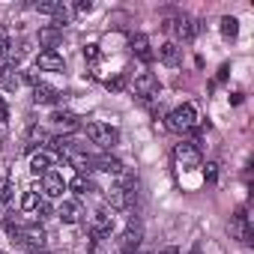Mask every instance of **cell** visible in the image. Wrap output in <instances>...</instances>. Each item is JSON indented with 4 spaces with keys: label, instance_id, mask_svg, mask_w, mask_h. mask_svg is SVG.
Returning <instances> with one entry per match:
<instances>
[{
    "label": "cell",
    "instance_id": "6da1fadb",
    "mask_svg": "<svg viewBox=\"0 0 254 254\" xmlns=\"http://www.w3.org/2000/svg\"><path fill=\"white\" fill-rule=\"evenodd\" d=\"M194 126H197V111H194V105H189V102L177 105V108L168 114V129H171V132H177V135L191 132Z\"/></svg>",
    "mask_w": 254,
    "mask_h": 254
},
{
    "label": "cell",
    "instance_id": "2e32d148",
    "mask_svg": "<svg viewBox=\"0 0 254 254\" xmlns=\"http://www.w3.org/2000/svg\"><path fill=\"white\" fill-rule=\"evenodd\" d=\"M0 87L9 93H15L21 87V75L15 72V66H0Z\"/></svg>",
    "mask_w": 254,
    "mask_h": 254
},
{
    "label": "cell",
    "instance_id": "4fadbf2b",
    "mask_svg": "<svg viewBox=\"0 0 254 254\" xmlns=\"http://www.w3.org/2000/svg\"><path fill=\"white\" fill-rule=\"evenodd\" d=\"M51 168H54V156H51V153H45V150L33 153V159H30V171H33L36 177H45Z\"/></svg>",
    "mask_w": 254,
    "mask_h": 254
},
{
    "label": "cell",
    "instance_id": "74e56055",
    "mask_svg": "<svg viewBox=\"0 0 254 254\" xmlns=\"http://www.w3.org/2000/svg\"><path fill=\"white\" fill-rule=\"evenodd\" d=\"M189 254H203V251H200V248H191V251H189Z\"/></svg>",
    "mask_w": 254,
    "mask_h": 254
},
{
    "label": "cell",
    "instance_id": "8992f818",
    "mask_svg": "<svg viewBox=\"0 0 254 254\" xmlns=\"http://www.w3.org/2000/svg\"><path fill=\"white\" fill-rule=\"evenodd\" d=\"M111 230H114V215H111V209H96L93 218H90V224H87V233H90L93 239H105V236H111Z\"/></svg>",
    "mask_w": 254,
    "mask_h": 254
},
{
    "label": "cell",
    "instance_id": "d590c367",
    "mask_svg": "<svg viewBox=\"0 0 254 254\" xmlns=\"http://www.w3.org/2000/svg\"><path fill=\"white\" fill-rule=\"evenodd\" d=\"M159 254H180V248H174V245H171V248H165V251H159Z\"/></svg>",
    "mask_w": 254,
    "mask_h": 254
},
{
    "label": "cell",
    "instance_id": "484cf974",
    "mask_svg": "<svg viewBox=\"0 0 254 254\" xmlns=\"http://www.w3.org/2000/svg\"><path fill=\"white\" fill-rule=\"evenodd\" d=\"M33 9H36V12H45V15H57V12L63 9V3H60V0H39Z\"/></svg>",
    "mask_w": 254,
    "mask_h": 254
},
{
    "label": "cell",
    "instance_id": "4316f807",
    "mask_svg": "<svg viewBox=\"0 0 254 254\" xmlns=\"http://www.w3.org/2000/svg\"><path fill=\"white\" fill-rule=\"evenodd\" d=\"M39 191H24V197H21V209L24 212H36V206H39Z\"/></svg>",
    "mask_w": 254,
    "mask_h": 254
},
{
    "label": "cell",
    "instance_id": "f546056e",
    "mask_svg": "<svg viewBox=\"0 0 254 254\" xmlns=\"http://www.w3.org/2000/svg\"><path fill=\"white\" fill-rule=\"evenodd\" d=\"M126 87V75H114V78H108V90H114V93H120Z\"/></svg>",
    "mask_w": 254,
    "mask_h": 254
},
{
    "label": "cell",
    "instance_id": "277c9868",
    "mask_svg": "<svg viewBox=\"0 0 254 254\" xmlns=\"http://www.w3.org/2000/svg\"><path fill=\"white\" fill-rule=\"evenodd\" d=\"M165 30H174L177 39H183V42H194V36L200 33V24L189 15H177V18L165 21Z\"/></svg>",
    "mask_w": 254,
    "mask_h": 254
},
{
    "label": "cell",
    "instance_id": "836d02e7",
    "mask_svg": "<svg viewBox=\"0 0 254 254\" xmlns=\"http://www.w3.org/2000/svg\"><path fill=\"white\" fill-rule=\"evenodd\" d=\"M90 9H93L90 0H78V3H75V12H90Z\"/></svg>",
    "mask_w": 254,
    "mask_h": 254
},
{
    "label": "cell",
    "instance_id": "9c48e42d",
    "mask_svg": "<svg viewBox=\"0 0 254 254\" xmlns=\"http://www.w3.org/2000/svg\"><path fill=\"white\" fill-rule=\"evenodd\" d=\"M159 90H162V84H159V78H156L153 72H141V75L135 78V93H138L141 99H156Z\"/></svg>",
    "mask_w": 254,
    "mask_h": 254
},
{
    "label": "cell",
    "instance_id": "603a6c76",
    "mask_svg": "<svg viewBox=\"0 0 254 254\" xmlns=\"http://www.w3.org/2000/svg\"><path fill=\"white\" fill-rule=\"evenodd\" d=\"M48 141H51L48 132L39 129V126H33V129L27 132V147H24V150H36V147H42V144H48Z\"/></svg>",
    "mask_w": 254,
    "mask_h": 254
},
{
    "label": "cell",
    "instance_id": "d6a6232c",
    "mask_svg": "<svg viewBox=\"0 0 254 254\" xmlns=\"http://www.w3.org/2000/svg\"><path fill=\"white\" fill-rule=\"evenodd\" d=\"M203 177H206V183H215V180H218V174H215V165H206Z\"/></svg>",
    "mask_w": 254,
    "mask_h": 254
},
{
    "label": "cell",
    "instance_id": "d6986e66",
    "mask_svg": "<svg viewBox=\"0 0 254 254\" xmlns=\"http://www.w3.org/2000/svg\"><path fill=\"white\" fill-rule=\"evenodd\" d=\"M159 60H162L165 66H180V60H183V51L177 48V42H165V45L159 48Z\"/></svg>",
    "mask_w": 254,
    "mask_h": 254
},
{
    "label": "cell",
    "instance_id": "ac0fdd59",
    "mask_svg": "<svg viewBox=\"0 0 254 254\" xmlns=\"http://www.w3.org/2000/svg\"><path fill=\"white\" fill-rule=\"evenodd\" d=\"M129 45H132V51L144 60V63H150L153 60V51H150V39L144 36V33H135L132 39H129Z\"/></svg>",
    "mask_w": 254,
    "mask_h": 254
},
{
    "label": "cell",
    "instance_id": "83f0119b",
    "mask_svg": "<svg viewBox=\"0 0 254 254\" xmlns=\"http://www.w3.org/2000/svg\"><path fill=\"white\" fill-rule=\"evenodd\" d=\"M12 194H15L12 183H9V180H0V200H3V203H9V200H12Z\"/></svg>",
    "mask_w": 254,
    "mask_h": 254
},
{
    "label": "cell",
    "instance_id": "ffe728a7",
    "mask_svg": "<svg viewBox=\"0 0 254 254\" xmlns=\"http://www.w3.org/2000/svg\"><path fill=\"white\" fill-rule=\"evenodd\" d=\"M60 39H63V30H57V27H51V24L39 30V45H42L45 51H54V45H57Z\"/></svg>",
    "mask_w": 254,
    "mask_h": 254
},
{
    "label": "cell",
    "instance_id": "3957f363",
    "mask_svg": "<svg viewBox=\"0 0 254 254\" xmlns=\"http://www.w3.org/2000/svg\"><path fill=\"white\" fill-rule=\"evenodd\" d=\"M87 138H90V144H96L102 150H111L120 141V132L114 126H105V123H87Z\"/></svg>",
    "mask_w": 254,
    "mask_h": 254
},
{
    "label": "cell",
    "instance_id": "e575fe53",
    "mask_svg": "<svg viewBox=\"0 0 254 254\" xmlns=\"http://www.w3.org/2000/svg\"><path fill=\"white\" fill-rule=\"evenodd\" d=\"M3 120H9V111H6V105H3V99H0V123Z\"/></svg>",
    "mask_w": 254,
    "mask_h": 254
},
{
    "label": "cell",
    "instance_id": "7a4b0ae2",
    "mask_svg": "<svg viewBox=\"0 0 254 254\" xmlns=\"http://www.w3.org/2000/svg\"><path fill=\"white\" fill-rule=\"evenodd\" d=\"M138 200V183L135 180H123L120 186H114L108 191V206L111 209H129Z\"/></svg>",
    "mask_w": 254,
    "mask_h": 254
},
{
    "label": "cell",
    "instance_id": "5b68a950",
    "mask_svg": "<svg viewBox=\"0 0 254 254\" xmlns=\"http://www.w3.org/2000/svg\"><path fill=\"white\" fill-rule=\"evenodd\" d=\"M174 162H177L180 171H194V168H200V150L194 144L183 141V144L174 147Z\"/></svg>",
    "mask_w": 254,
    "mask_h": 254
},
{
    "label": "cell",
    "instance_id": "f35d334b",
    "mask_svg": "<svg viewBox=\"0 0 254 254\" xmlns=\"http://www.w3.org/2000/svg\"><path fill=\"white\" fill-rule=\"evenodd\" d=\"M114 254H117V251H114Z\"/></svg>",
    "mask_w": 254,
    "mask_h": 254
},
{
    "label": "cell",
    "instance_id": "44dd1931",
    "mask_svg": "<svg viewBox=\"0 0 254 254\" xmlns=\"http://www.w3.org/2000/svg\"><path fill=\"white\" fill-rule=\"evenodd\" d=\"M93 168H96V171H105V174H123V165H120V159H114V156H96V159H93Z\"/></svg>",
    "mask_w": 254,
    "mask_h": 254
},
{
    "label": "cell",
    "instance_id": "30bf717a",
    "mask_svg": "<svg viewBox=\"0 0 254 254\" xmlns=\"http://www.w3.org/2000/svg\"><path fill=\"white\" fill-rule=\"evenodd\" d=\"M60 99H63L60 90L51 87V84H42V81H39V84L33 87V102H36V105H57Z\"/></svg>",
    "mask_w": 254,
    "mask_h": 254
},
{
    "label": "cell",
    "instance_id": "ba28073f",
    "mask_svg": "<svg viewBox=\"0 0 254 254\" xmlns=\"http://www.w3.org/2000/svg\"><path fill=\"white\" fill-rule=\"evenodd\" d=\"M230 233H233L242 245H251V242H254V230H251V221H248L245 209H239V212L230 218Z\"/></svg>",
    "mask_w": 254,
    "mask_h": 254
},
{
    "label": "cell",
    "instance_id": "d4e9b609",
    "mask_svg": "<svg viewBox=\"0 0 254 254\" xmlns=\"http://www.w3.org/2000/svg\"><path fill=\"white\" fill-rule=\"evenodd\" d=\"M9 57H12V39H9V30L0 24V60L9 63Z\"/></svg>",
    "mask_w": 254,
    "mask_h": 254
},
{
    "label": "cell",
    "instance_id": "7c38bea8",
    "mask_svg": "<svg viewBox=\"0 0 254 254\" xmlns=\"http://www.w3.org/2000/svg\"><path fill=\"white\" fill-rule=\"evenodd\" d=\"M63 57L57 54V51H42L39 57H36V69H45V72H63Z\"/></svg>",
    "mask_w": 254,
    "mask_h": 254
},
{
    "label": "cell",
    "instance_id": "5bb4252c",
    "mask_svg": "<svg viewBox=\"0 0 254 254\" xmlns=\"http://www.w3.org/2000/svg\"><path fill=\"white\" fill-rule=\"evenodd\" d=\"M57 215H60V221H66V224H78L84 212H81V203H78V200H63L60 209H57Z\"/></svg>",
    "mask_w": 254,
    "mask_h": 254
},
{
    "label": "cell",
    "instance_id": "1f68e13d",
    "mask_svg": "<svg viewBox=\"0 0 254 254\" xmlns=\"http://www.w3.org/2000/svg\"><path fill=\"white\" fill-rule=\"evenodd\" d=\"M84 57L87 60H99V45H87L84 48Z\"/></svg>",
    "mask_w": 254,
    "mask_h": 254
},
{
    "label": "cell",
    "instance_id": "e0dca14e",
    "mask_svg": "<svg viewBox=\"0 0 254 254\" xmlns=\"http://www.w3.org/2000/svg\"><path fill=\"white\" fill-rule=\"evenodd\" d=\"M69 189H72V191H75L78 197H84V194H93V191H99L90 174H78V177H75V180L69 183Z\"/></svg>",
    "mask_w": 254,
    "mask_h": 254
},
{
    "label": "cell",
    "instance_id": "9a60e30c",
    "mask_svg": "<svg viewBox=\"0 0 254 254\" xmlns=\"http://www.w3.org/2000/svg\"><path fill=\"white\" fill-rule=\"evenodd\" d=\"M78 174H87V171H93V156H87V153H81V150H72V153H66L63 156Z\"/></svg>",
    "mask_w": 254,
    "mask_h": 254
},
{
    "label": "cell",
    "instance_id": "7402d4cb",
    "mask_svg": "<svg viewBox=\"0 0 254 254\" xmlns=\"http://www.w3.org/2000/svg\"><path fill=\"white\" fill-rule=\"evenodd\" d=\"M51 123L60 126V129H75V126H78V114H72V111H54Z\"/></svg>",
    "mask_w": 254,
    "mask_h": 254
},
{
    "label": "cell",
    "instance_id": "8d00e7d4",
    "mask_svg": "<svg viewBox=\"0 0 254 254\" xmlns=\"http://www.w3.org/2000/svg\"><path fill=\"white\" fill-rule=\"evenodd\" d=\"M30 254H48V251H45V248H36V251H30Z\"/></svg>",
    "mask_w": 254,
    "mask_h": 254
},
{
    "label": "cell",
    "instance_id": "cb8c5ba5",
    "mask_svg": "<svg viewBox=\"0 0 254 254\" xmlns=\"http://www.w3.org/2000/svg\"><path fill=\"white\" fill-rule=\"evenodd\" d=\"M221 36H224V39H236V36H239V21H236L233 15H224V18H221Z\"/></svg>",
    "mask_w": 254,
    "mask_h": 254
},
{
    "label": "cell",
    "instance_id": "52a82bcc",
    "mask_svg": "<svg viewBox=\"0 0 254 254\" xmlns=\"http://www.w3.org/2000/svg\"><path fill=\"white\" fill-rule=\"evenodd\" d=\"M141 239H144V230H141V224L132 218V221H129V227L120 233V251H123V254H138Z\"/></svg>",
    "mask_w": 254,
    "mask_h": 254
},
{
    "label": "cell",
    "instance_id": "8fae6325",
    "mask_svg": "<svg viewBox=\"0 0 254 254\" xmlns=\"http://www.w3.org/2000/svg\"><path fill=\"white\" fill-rule=\"evenodd\" d=\"M42 191H45V197H63V191H66L63 177H60L57 171H48V174L42 177Z\"/></svg>",
    "mask_w": 254,
    "mask_h": 254
},
{
    "label": "cell",
    "instance_id": "f1b7e54d",
    "mask_svg": "<svg viewBox=\"0 0 254 254\" xmlns=\"http://www.w3.org/2000/svg\"><path fill=\"white\" fill-rule=\"evenodd\" d=\"M66 24H69V12H66V6H63V9H60V12L54 15V24H51V27H57V30H63Z\"/></svg>",
    "mask_w": 254,
    "mask_h": 254
},
{
    "label": "cell",
    "instance_id": "4dcf8cb0",
    "mask_svg": "<svg viewBox=\"0 0 254 254\" xmlns=\"http://www.w3.org/2000/svg\"><path fill=\"white\" fill-rule=\"evenodd\" d=\"M48 212H51V203H48V197H42V200H39V206H36V215L42 218V215H48Z\"/></svg>",
    "mask_w": 254,
    "mask_h": 254
}]
</instances>
